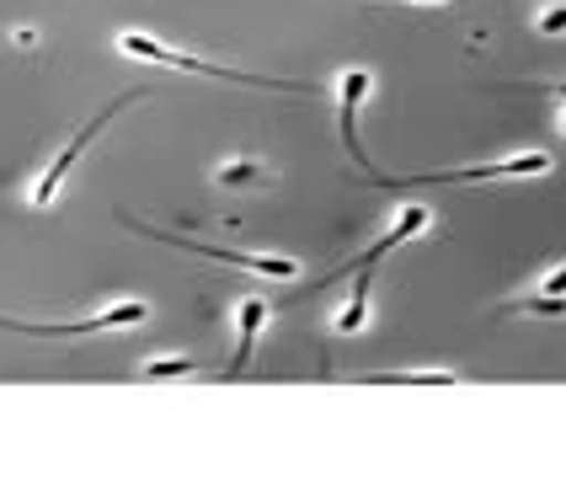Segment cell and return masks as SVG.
<instances>
[{
  "label": "cell",
  "mask_w": 566,
  "mask_h": 481,
  "mask_svg": "<svg viewBox=\"0 0 566 481\" xmlns=\"http://www.w3.org/2000/svg\"><path fill=\"white\" fill-rule=\"evenodd\" d=\"M128 60H145V64H166V70H198V75H214V81H230V86H262V92H283V86H305V81H268V75H247V70H230V64H209L198 54H182V49H166L156 43L150 32H124L118 38Z\"/></svg>",
  "instance_id": "6da1fadb"
},
{
  "label": "cell",
  "mask_w": 566,
  "mask_h": 481,
  "mask_svg": "<svg viewBox=\"0 0 566 481\" xmlns=\"http://www.w3.org/2000/svg\"><path fill=\"white\" fill-rule=\"evenodd\" d=\"M128 230H139V236H150L160 247H177V252H192V257H214L224 268H247V273H262V279H300V262L294 257H262V252H224V247H203V241H192V236H177V230H156V224H139V220H124Z\"/></svg>",
  "instance_id": "7a4b0ae2"
},
{
  "label": "cell",
  "mask_w": 566,
  "mask_h": 481,
  "mask_svg": "<svg viewBox=\"0 0 566 481\" xmlns=\"http://www.w3.org/2000/svg\"><path fill=\"white\" fill-rule=\"evenodd\" d=\"M150 316L145 300H118L107 311H96L86 321H11L0 316V332H28V337H70V332H124V326H139Z\"/></svg>",
  "instance_id": "3957f363"
},
{
  "label": "cell",
  "mask_w": 566,
  "mask_h": 481,
  "mask_svg": "<svg viewBox=\"0 0 566 481\" xmlns=\"http://www.w3.org/2000/svg\"><path fill=\"white\" fill-rule=\"evenodd\" d=\"M134 96H139V92H134ZM134 96H124V102H113V107H102V113H96L92 124L81 128V134H75V139H70V145L60 150V156L49 160V171H43V177H38V188H32V209H49V203H54V192L64 188V177H70V166L81 160V150H86V145L96 139V134H102V128H107L113 118H118V113H124V107L134 102Z\"/></svg>",
  "instance_id": "277c9868"
},
{
  "label": "cell",
  "mask_w": 566,
  "mask_h": 481,
  "mask_svg": "<svg viewBox=\"0 0 566 481\" xmlns=\"http://www.w3.org/2000/svg\"><path fill=\"white\" fill-rule=\"evenodd\" d=\"M268 316H273V305L262 300V294H247L241 300V343H235V358L224 364V380H235L247 364H252V348H256V332L268 326Z\"/></svg>",
  "instance_id": "5b68a950"
},
{
  "label": "cell",
  "mask_w": 566,
  "mask_h": 481,
  "mask_svg": "<svg viewBox=\"0 0 566 481\" xmlns=\"http://www.w3.org/2000/svg\"><path fill=\"white\" fill-rule=\"evenodd\" d=\"M369 96V70H347L343 75V145L358 166H369V156L358 150V102Z\"/></svg>",
  "instance_id": "8992f818"
},
{
  "label": "cell",
  "mask_w": 566,
  "mask_h": 481,
  "mask_svg": "<svg viewBox=\"0 0 566 481\" xmlns=\"http://www.w3.org/2000/svg\"><path fill=\"white\" fill-rule=\"evenodd\" d=\"M369 273L375 268H364V273H353V294H347V305L337 311V332H358L364 326V316H369Z\"/></svg>",
  "instance_id": "52a82bcc"
},
{
  "label": "cell",
  "mask_w": 566,
  "mask_h": 481,
  "mask_svg": "<svg viewBox=\"0 0 566 481\" xmlns=\"http://www.w3.org/2000/svg\"><path fill=\"white\" fill-rule=\"evenodd\" d=\"M449 369H411V375H369V385H449Z\"/></svg>",
  "instance_id": "ba28073f"
},
{
  "label": "cell",
  "mask_w": 566,
  "mask_h": 481,
  "mask_svg": "<svg viewBox=\"0 0 566 481\" xmlns=\"http://www.w3.org/2000/svg\"><path fill=\"white\" fill-rule=\"evenodd\" d=\"M262 182V166L256 160H230L220 171V188H256Z\"/></svg>",
  "instance_id": "9c48e42d"
},
{
  "label": "cell",
  "mask_w": 566,
  "mask_h": 481,
  "mask_svg": "<svg viewBox=\"0 0 566 481\" xmlns=\"http://www.w3.org/2000/svg\"><path fill=\"white\" fill-rule=\"evenodd\" d=\"M192 369H198V364H192L188 353H177V358H150V364H145L150 380H171V375H192Z\"/></svg>",
  "instance_id": "30bf717a"
},
{
  "label": "cell",
  "mask_w": 566,
  "mask_h": 481,
  "mask_svg": "<svg viewBox=\"0 0 566 481\" xmlns=\"http://www.w3.org/2000/svg\"><path fill=\"white\" fill-rule=\"evenodd\" d=\"M518 311H539V316H566V300H562V294H535V300H524Z\"/></svg>",
  "instance_id": "8fae6325"
},
{
  "label": "cell",
  "mask_w": 566,
  "mask_h": 481,
  "mask_svg": "<svg viewBox=\"0 0 566 481\" xmlns=\"http://www.w3.org/2000/svg\"><path fill=\"white\" fill-rule=\"evenodd\" d=\"M539 32H566V0L551 6V11H539Z\"/></svg>",
  "instance_id": "7c38bea8"
},
{
  "label": "cell",
  "mask_w": 566,
  "mask_h": 481,
  "mask_svg": "<svg viewBox=\"0 0 566 481\" xmlns=\"http://www.w3.org/2000/svg\"><path fill=\"white\" fill-rule=\"evenodd\" d=\"M545 294H562V300H566V268H556V273L545 279Z\"/></svg>",
  "instance_id": "4fadbf2b"
},
{
  "label": "cell",
  "mask_w": 566,
  "mask_h": 481,
  "mask_svg": "<svg viewBox=\"0 0 566 481\" xmlns=\"http://www.w3.org/2000/svg\"><path fill=\"white\" fill-rule=\"evenodd\" d=\"M428 6H443V0H428Z\"/></svg>",
  "instance_id": "5bb4252c"
},
{
  "label": "cell",
  "mask_w": 566,
  "mask_h": 481,
  "mask_svg": "<svg viewBox=\"0 0 566 481\" xmlns=\"http://www.w3.org/2000/svg\"><path fill=\"white\" fill-rule=\"evenodd\" d=\"M562 134H566V118H562Z\"/></svg>",
  "instance_id": "9a60e30c"
},
{
  "label": "cell",
  "mask_w": 566,
  "mask_h": 481,
  "mask_svg": "<svg viewBox=\"0 0 566 481\" xmlns=\"http://www.w3.org/2000/svg\"><path fill=\"white\" fill-rule=\"evenodd\" d=\"M562 96H566V86H562Z\"/></svg>",
  "instance_id": "2e32d148"
}]
</instances>
